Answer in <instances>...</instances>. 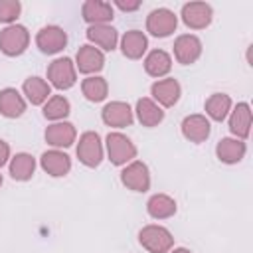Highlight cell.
I'll return each mask as SVG.
<instances>
[{"label":"cell","instance_id":"cell-5","mask_svg":"<svg viewBox=\"0 0 253 253\" xmlns=\"http://www.w3.org/2000/svg\"><path fill=\"white\" fill-rule=\"evenodd\" d=\"M77 158L87 168H95V166L101 164V160H103V142H101V136L95 130H87L79 136Z\"/></svg>","mask_w":253,"mask_h":253},{"label":"cell","instance_id":"cell-11","mask_svg":"<svg viewBox=\"0 0 253 253\" xmlns=\"http://www.w3.org/2000/svg\"><path fill=\"white\" fill-rule=\"evenodd\" d=\"M202 55V42L198 36L194 34H182L176 38L174 42V57L178 63L182 65H190L194 61H198V57Z\"/></svg>","mask_w":253,"mask_h":253},{"label":"cell","instance_id":"cell-7","mask_svg":"<svg viewBox=\"0 0 253 253\" xmlns=\"http://www.w3.org/2000/svg\"><path fill=\"white\" fill-rule=\"evenodd\" d=\"M121 182L132 192H146L150 188V172L148 166L140 160L128 162L121 172Z\"/></svg>","mask_w":253,"mask_h":253},{"label":"cell","instance_id":"cell-17","mask_svg":"<svg viewBox=\"0 0 253 253\" xmlns=\"http://www.w3.org/2000/svg\"><path fill=\"white\" fill-rule=\"evenodd\" d=\"M87 40L91 43L97 45V49H105V51H113L117 47V42H119V34L113 26L109 24H95V26H89L87 32H85Z\"/></svg>","mask_w":253,"mask_h":253},{"label":"cell","instance_id":"cell-19","mask_svg":"<svg viewBox=\"0 0 253 253\" xmlns=\"http://www.w3.org/2000/svg\"><path fill=\"white\" fill-rule=\"evenodd\" d=\"M229 130L239 140H245L251 132V107L249 103H237L229 117Z\"/></svg>","mask_w":253,"mask_h":253},{"label":"cell","instance_id":"cell-16","mask_svg":"<svg viewBox=\"0 0 253 253\" xmlns=\"http://www.w3.org/2000/svg\"><path fill=\"white\" fill-rule=\"evenodd\" d=\"M40 164H42L43 172H47L53 178H61L71 170V158L65 152L57 150V148L45 150L42 154V158H40Z\"/></svg>","mask_w":253,"mask_h":253},{"label":"cell","instance_id":"cell-31","mask_svg":"<svg viewBox=\"0 0 253 253\" xmlns=\"http://www.w3.org/2000/svg\"><path fill=\"white\" fill-rule=\"evenodd\" d=\"M22 12V4L18 0H0V22L2 24H12Z\"/></svg>","mask_w":253,"mask_h":253},{"label":"cell","instance_id":"cell-2","mask_svg":"<svg viewBox=\"0 0 253 253\" xmlns=\"http://www.w3.org/2000/svg\"><path fill=\"white\" fill-rule=\"evenodd\" d=\"M30 45V32L26 30V26L20 24H10L0 32V51L16 57L22 55Z\"/></svg>","mask_w":253,"mask_h":253},{"label":"cell","instance_id":"cell-24","mask_svg":"<svg viewBox=\"0 0 253 253\" xmlns=\"http://www.w3.org/2000/svg\"><path fill=\"white\" fill-rule=\"evenodd\" d=\"M172 69V57L164 49H152L144 57V71L150 77H164Z\"/></svg>","mask_w":253,"mask_h":253},{"label":"cell","instance_id":"cell-12","mask_svg":"<svg viewBox=\"0 0 253 253\" xmlns=\"http://www.w3.org/2000/svg\"><path fill=\"white\" fill-rule=\"evenodd\" d=\"M101 117H103V123L107 126H115V128H123V126H128L132 125V109L128 107V103L125 101H111L103 107L101 111Z\"/></svg>","mask_w":253,"mask_h":253},{"label":"cell","instance_id":"cell-4","mask_svg":"<svg viewBox=\"0 0 253 253\" xmlns=\"http://www.w3.org/2000/svg\"><path fill=\"white\" fill-rule=\"evenodd\" d=\"M47 79L49 85H53L59 91L71 89L77 81V69L75 63L69 57H57L47 65Z\"/></svg>","mask_w":253,"mask_h":253},{"label":"cell","instance_id":"cell-18","mask_svg":"<svg viewBox=\"0 0 253 253\" xmlns=\"http://www.w3.org/2000/svg\"><path fill=\"white\" fill-rule=\"evenodd\" d=\"M81 16H83V20L89 26H95V24H107V22H111L113 16H115V12H113V6L109 2L87 0L81 6Z\"/></svg>","mask_w":253,"mask_h":253},{"label":"cell","instance_id":"cell-8","mask_svg":"<svg viewBox=\"0 0 253 253\" xmlns=\"http://www.w3.org/2000/svg\"><path fill=\"white\" fill-rule=\"evenodd\" d=\"M36 45L40 47L42 53H59L67 45V34L59 26H43L36 36Z\"/></svg>","mask_w":253,"mask_h":253},{"label":"cell","instance_id":"cell-26","mask_svg":"<svg viewBox=\"0 0 253 253\" xmlns=\"http://www.w3.org/2000/svg\"><path fill=\"white\" fill-rule=\"evenodd\" d=\"M36 172V158L28 152H18L10 158V176L18 182H26Z\"/></svg>","mask_w":253,"mask_h":253},{"label":"cell","instance_id":"cell-27","mask_svg":"<svg viewBox=\"0 0 253 253\" xmlns=\"http://www.w3.org/2000/svg\"><path fill=\"white\" fill-rule=\"evenodd\" d=\"M146 211L154 219H168L176 213V202L166 194H154L146 202Z\"/></svg>","mask_w":253,"mask_h":253},{"label":"cell","instance_id":"cell-15","mask_svg":"<svg viewBox=\"0 0 253 253\" xmlns=\"http://www.w3.org/2000/svg\"><path fill=\"white\" fill-rule=\"evenodd\" d=\"M211 132V125L210 121L206 119V115H188L184 121H182V134L190 140V142H204Z\"/></svg>","mask_w":253,"mask_h":253},{"label":"cell","instance_id":"cell-22","mask_svg":"<svg viewBox=\"0 0 253 253\" xmlns=\"http://www.w3.org/2000/svg\"><path fill=\"white\" fill-rule=\"evenodd\" d=\"M24 111H26V101L18 89L6 87L0 91V115L8 119H16V117H22Z\"/></svg>","mask_w":253,"mask_h":253},{"label":"cell","instance_id":"cell-3","mask_svg":"<svg viewBox=\"0 0 253 253\" xmlns=\"http://www.w3.org/2000/svg\"><path fill=\"white\" fill-rule=\"evenodd\" d=\"M105 142H107L109 160L115 166H126L128 162H132L136 158V146L123 132H109Z\"/></svg>","mask_w":253,"mask_h":253},{"label":"cell","instance_id":"cell-10","mask_svg":"<svg viewBox=\"0 0 253 253\" xmlns=\"http://www.w3.org/2000/svg\"><path fill=\"white\" fill-rule=\"evenodd\" d=\"M180 93H182V87L174 77L158 79L150 87L152 101L156 105H160V107H174L178 103V99H180Z\"/></svg>","mask_w":253,"mask_h":253},{"label":"cell","instance_id":"cell-32","mask_svg":"<svg viewBox=\"0 0 253 253\" xmlns=\"http://www.w3.org/2000/svg\"><path fill=\"white\" fill-rule=\"evenodd\" d=\"M115 6H117L119 10H123V12H134V10H138V8H140V0H134V2L117 0V2H115Z\"/></svg>","mask_w":253,"mask_h":253},{"label":"cell","instance_id":"cell-6","mask_svg":"<svg viewBox=\"0 0 253 253\" xmlns=\"http://www.w3.org/2000/svg\"><path fill=\"white\" fill-rule=\"evenodd\" d=\"M178 16L168 8H156L146 16V32L154 38H166L176 32Z\"/></svg>","mask_w":253,"mask_h":253},{"label":"cell","instance_id":"cell-35","mask_svg":"<svg viewBox=\"0 0 253 253\" xmlns=\"http://www.w3.org/2000/svg\"><path fill=\"white\" fill-rule=\"evenodd\" d=\"M0 186H2V174H0Z\"/></svg>","mask_w":253,"mask_h":253},{"label":"cell","instance_id":"cell-23","mask_svg":"<svg viewBox=\"0 0 253 253\" xmlns=\"http://www.w3.org/2000/svg\"><path fill=\"white\" fill-rule=\"evenodd\" d=\"M136 117L142 126H156L164 121V111L160 105H156L150 97H142L136 101Z\"/></svg>","mask_w":253,"mask_h":253},{"label":"cell","instance_id":"cell-33","mask_svg":"<svg viewBox=\"0 0 253 253\" xmlns=\"http://www.w3.org/2000/svg\"><path fill=\"white\" fill-rule=\"evenodd\" d=\"M8 158H10V146H8V142L0 140V168L8 162Z\"/></svg>","mask_w":253,"mask_h":253},{"label":"cell","instance_id":"cell-25","mask_svg":"<svg viewBox=\"0 0 253 253\" xmlns=\"http://www.w3.org/2000/svg\"><path fill=\"white\" fill-rule=\"evenodd\" d=\"M22 91H24L26 99H28L32 105H43V103L49 99V95H51L49 83H47L45 79H42V77H36V75H34V77H28V79L24 81Z\"/></svg>","mask_w":253,"mask_h":253},{"label":"cell","instance_id":"cell-1","mask_svg":"<svg viewBox=\"0 0 253 253\" xmlns=\"http://www.w3.org/2000/svg\"><path fill=\"white\" fill-rule=\"evenodd\" d=\"M138 243L148 253H168L174 245V237L166 227L150 223L138 231Z\"/></svg>","mask_w":253,"mask_h":253},{"label":"cell","instance_id":"cell-21","mask_svg":"<svg viewBox=\"0 0 253 253\" xmlns=\"http://www.w3.org/2000/svg\"><path fill=\"white\" fill-rule=\"evenodd\" d=\"M148 47V40L140 30H128L121 38V51L128 59H140Z\"/></svg>","mask_w":253,"mask_h":253},{"label":"cell","instance_id":"cell-34","mask_svg":"<svg viewBox=\"0 0 253 253\" xmlns=\"http://www.w3.org/2000/svg\"><path fill=\"white\" fill-rule=\"evenodd\" d=\"M168 253H192V251L186 249V247H176V249H172V251H168Z\"/></svg>","mask_w":253,"mask_h":253},{"label":"cell","instance_id":"cell-14","mask_svg":"<svg viewBox=\"0 0 253 253\" xmlns=\"http://www.w3.org/2000/svg\"><path fill=\"white\" fill-rule=\"evenodd\" d=\"M105 67V55L101 49H97L95 45L87 43L81 45L77 49L75 55V69H79L81 73H97Z\"/></svg>","mask_w":253,"mask_h":253},{"label":"cell","instance_id":"cell-30","mask_svg":"<svg viewBox=\"0 0 253 253\" xmlns=\"http://www.w3.org/2000/svg\"><path fill=\"white\" fill-rule=\"evenodd\" d=\"M71 105L63 95H51L45 103H43V117L49 121H61L69 115Z\"/></svg>","mask_w":253,"mask_h":253},{"label":"cell","instance_id":"cell-29","mask_svg":"<svg viewBox=\"0 0 253 253\" xmlns=\"http://www.w3.org/2000/svg\"><path fill=\"white\" fill-rule=\"evenodd\" d=\"M81 93L85 95L87 101L99 103V101H103V99L107 97V93H109V85H107V81H105L103 77H99V75H91V77L83 79V83H81Z\"/></svg>","mask_w":253,"mask_h":253},{"label":"cell","instance_id":"cell-20","mask_svg":"<svg viewBox=\"0 0 253 253\" xmlns=\"http://www.w3.org/2000/svg\"><path fill=\"white\" fill-rule=\"evenodd\" d=\"M245 152H247V146L239 138L225 136L215 146V154H217L219 162H223V164H237V162H241L243 156H245Z\"/></svg>","mask_w":253,"mask_h":253},{"label":"cell","instance_id":"cell-9","mask_svg":"<svg viewBox=\"0 0 253 253\" xmlns=\"http://www.w3.org/2000/svg\"><path fill=\"white\" fill-rule=\"evenodd\" d=\"M213 10L206 2H188L182 6V22L192 30H204L211 24Z\"/></svg>","mask_w":253,"mask_h":253},{"label":"cell","instance_id":"cell-28","mask_svg":"<svg viewBox=\"0 0 253 253\" xmlns=\"http://www.w3.org/2000/svg\"><path fill=\"white\" fill-rule=\"evenodd\" d=\"M204 107H206V113H208L210 119L221 123L229 115V111H231V99L225 93H213V95H210L206 99Z\"/></svg>","mask_w":253,"mask_h":253},{"label":"cell","instance_id":"cell-13","mask_svg":"<svg viewBox=\"0 0 253 253\" xmlns=\"http://www.w3.org/2000/svg\"><path fill=\"white\" fill-rule=\"evenodd\" d=\"M43 136H45V142L51 144L53 148H67V146H71L75 142L77 130H75V126L71 123L57 121V123H53V125H49L45 128Z\"/></svg>","mask_w":253,"mask_h":253}]
</instances>
